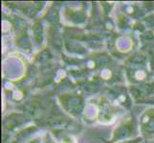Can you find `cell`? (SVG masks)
I'll use <instances>...</instances> for the list:
<instances>
[]
</instances>
